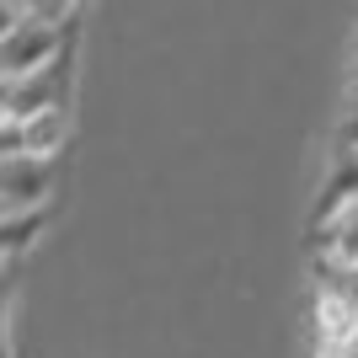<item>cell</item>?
<instances>
[{
    "mask_svg": "<svg viewBox=\"0 0 358 358\" xmlns=\"http://www.w3.org/2000/svg\"><path fill=\"white\" fill-rule=\"evenodd\" d=\"M32 230H43V214H11V220H0V246H6V257L22 252L32 241Z\"/></svg>",
    "mask_w": 358,
    "mask_h": 358,
    "instance_id": "8992f818",
    "label": "cell"
},
{
    "mask_svg": "<svg viewBox=\"0 0 358 358\" xmlns=\"http://www.w3.org/2000/svg\"><path fill=\"white\" fill-rule=\"evenodd\" d=\"M70 139V113H43L32 123H0V161L11 155H38V161H54Z\"/></svg>",
    "mask_w": 358,
    "mask_h": 358,
    "instance_id": "5b68a950",
    "label": "cell"
},
{
    "mask_svg": "<svg viewBox=\"0 0 358 358\" xmlns=\"http://www.w3.org/2000/svg\"><path fill=\"white\" fill-rule=\"evenodd\" d=\"M337 155H358V91L348 96L343 118H337Z\"/></svg>",
    "mask_w": 358,
    "mask_h": 358,
    "instance_id": "52a82bcc",
    "label": "cell"
},
{
    "mask_svg": "<svg viewBox=\"0 0 358 358\" xmlns=\"http://www.w3.org/2000/svg\"><path fill=\"white\" fill-rule=\"evenodd\" d=\"M353 91H358V54H353Z\"/></svg>",
    "mask_w": 358,
    "mask_h": 358,
    "instance_id": "ba28073f",
    "label": "cell"
},
{
    "mask_svg": "<svg viewBox=\"0 0 358 358\" xmlns=\"http://www.w3.org/2000/svg\"><path fill=\"white\" fill-rule=\"evenodd\" d=\"M64 64L22 75V80H0V123H32L43 113H64V91H70V70Z\"/></svg>",
    "mask_w": 358,
    "mask_h": 358,
    "instance_id": "7a4b0ae2",
    "label": "cell"
},
{
    "mask_svg": "<svg viewBox=\"0 0 358 358\" xmlns=\"http://www.w3.org/2000/svg\"><path fill=\"white\" fill-rule=\"evenodd\" d=\"M48 198H54V161H38V155L0 161V220L48 214Z\"/></svg>",
    "mask_w": 358,
    "mask_h": 358,
    "instance_id": "3957f363",
    "label": "cell"
},
{
    "mask_svg": "<svg viewBox=\"0 0 358 358\" xmlns=\"http://www.w3.org/2000/svg\"><path fill=\"white\" fill-rule=\"evenodd\" d=\"M315 252H321V268H327L331 284L358 278V203H348V209H337L331 220H321Z\"/></svg>",
    "mask_w": 358,
    "mask_h": 358,
    "instance_id": "277c9868",
    "label": "cell"
},
{
    "mask_svg": "<svg viewBox=\"0 0 358 358\" xmlns=\"http://www.w3.org/2000/svg\"><path fill=\"white\" fill-rule=\"evenodd\" d=\"M64 16H75V6H43L38 0L27 22L0 32V80H22V75L64 64Z\"/></svg>",
    "mask_w": 358,
    "mask_h": 358,
    "instance_id": "6da1fadb",
    "label": "cell"
}]
</instances>
